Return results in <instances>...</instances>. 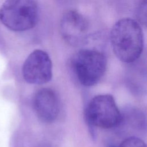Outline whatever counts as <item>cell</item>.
Segmentation results:
<instances>
[{"instance_id": "1", "label": "cell", "mask_w": 147, "mask_h": 147, "mask_svg": "<svg viewBox=\"0 0 147 147\" xmlns=\"http://www.w3.org/2000/svg\"><path fill=\"white\" fill-rule=\"evenodd\" d=\"M113 52L124 63L136 61L144 48V34L140 24L134 20L124 18L118 20L110 32Z\"/></svg>"}, {"instance_id": "2", "label": "cell", "mask_w": 147, "mask_h": 147, "mask_svg": "<svg viewBox=\"0 0 147 147\" xmlns=\"http://www.w3.org/2000/svg\"><path fill=\"white\" fill-rule=\"evenodd\" d=\"M38 15L36 0H6L0 8V21L14 32H24L34 28Z\"/></svg>"}, {"instance_id": "3", "label": "cell", "mask_w": 147, "mask_h": 147, "mask_svg": "<svg viewBox=\"0 0 147 147\" xmlns=\"http://www.w3.org/2000/svg\"><path fill=\"white\" fill-rule=\"evenodd\" d=\"M71 64L79 82L84 86L90 87L98 83L104 75L107 60L99 51L83 49L74 55Z\"/></svg>"}, {"instance_id": "4", "label": "cell", "mask_w": 147, "mask_h": 147, "mask_svg": "<svg viewBox=\"0 0 147 147\" xmlns=\"http://www.w3.org/2000/svg\"><path fill=\"white\" fill-rule=\"evenodd\" d=\"M86 118L91 131L96 126L110 129L118 126L122 121V115L113 96L109 94L94 96L88 103Z\"/></svg>"}, {"instance_id": "5", "label": "cell", "mask_w": 147, "mask_h": 147, "mask_svg": "<svg viewBox=\"0 0 147 147\" xmlns=\"http://www.w3.org/2000/svg\"><path fill=\"white\" fill-rule=\"evenodd\" d=\"M25 80L32 84H43L52 77V63L48 54L41 49L33 51L26 59L22 66Z\"/></svg>"}, {"instance_id": "6", "label": "cell", "mask_w": 147, "mask_h": 147, "mask_svg": "<svg viewBox=\"0 0 147 147\" xmlns=\"http://www.w3.org/2000/svg\"><path fill=\"white\" fill-rule=\"evenodd\" d=\"M60 27L63 39L72 46L82 45L86 41L89 30L87 19L74 10H68L63 14Z\"/></svg>"}, {"instance_id": "7", "label": "cell", "mask_w": 147, "mask_h": 147, "mask_svg": "<svg viewBox=\"0 0 147 147\" xmlns=\"http://www.w3.org/2000/svg\"><path fill=\"white\" fill-rule=\"evenodd\" d=\"M33 105L37 115L45 122H53L59 115V98L50 88H43L38 90L34 96Z\"/></svg>"}, {"instance_id": "8", "label": "cell", "mask_w": 147, "mask_h": 147, "mask_svg": "<svg viewBox=\"0 0 147 147\" xmlns=\"http://www.w3.org/2000/svg\"><path fill=\"white\" fill-rule=\"evenodd\" d=\"M118 147H146V145L140 138L136 137H130L123 140Z\"/></svg>"}, {"instance_id": "9", "label": "cell", "mask_w": 147, "mask_h": 147, "mask_svg": "<svg viewBox=\"0 0 147 147\" xmlns=\"http://www.w3.org/2000/svg\"><path fill=\"white\" fill-rule=\"evenodd\" d=\"M106 147H118V146H117L113 144H108Z\"/></svg>"}]
</instances>
